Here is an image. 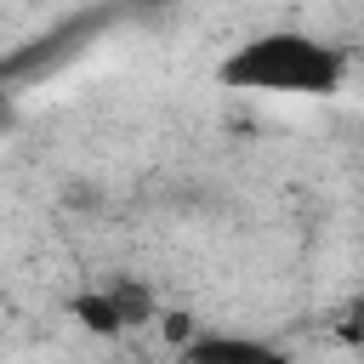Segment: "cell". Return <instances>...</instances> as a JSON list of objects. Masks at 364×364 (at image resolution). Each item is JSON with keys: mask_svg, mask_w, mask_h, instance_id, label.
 I'll use <instances>...</instances> for the list:
<instances>
[{"mask_svg": "<svg viewBox=\"0 0 364 364\" xmlns=\"http://www.w3.org/2000/svg\"><path fill=\"white\" fill-rule=\"evenodd\" d=\"M216 80L250 97H336L347 80V57L307 28H262L216 63Z\"/></svg>", "mask_w": 364, "mask_h": 364, "instance_id": "6da1fadb", "label": "cell"}, {"mask_svg": "<svg viewBox=\"0 0 364 364\" xmlns=\"http://www.w3.org/2000/svg\"><path fill=\"white\" fill-rule=\"evenodd\" d=\"M182 364H296L279 341L245 336V330H193L182 341Z\"/></svg>", "mask_w": 364, "mask_h": 364, "instance_id": "7a4b0ae2", "label": "cell"}, {"mask_svg": "<svg viewBox=\"0 0 364 364\" xmlns=\"http://www.w3.org/2000/svg\"><path fill=\"white\" fill-rule=\"evenodd\" d=\"M68 313H74V324H80V330H91V336H102V341L125 336V318L114 313L108 290H80V296L68 301Z\"/></svg>", "mask_w": 364, "mask_h": 364, "instance_id": "3957f363", "label": "cell"}, {"mask_svg": "<svg viewBox=\"0 0 364 364\" xmlns=\"http://www.w3.org/2000/svg\"><path fill=\"white\" fill-rule=\"evenodd\" d=\"M108 301H114V313L125 318V330H131V324H148V318H159V313H154V296H148V284H131V279H119V284H108Z\"/></svg>", "mask_w": 364, "mask_h": 364, "instance_id": "277c9868", "label": "cell"}, {"mask_svg": "<svg viewBox=\"0 0 364 364\" xmlns=\"http://www.w3.org/2000/svg\"><path fill=\"white\" fill-rule=\"evenodd\" d=\"M341 336H347V341H364V301H353V307H347V318H341Z\"/></svg>", "mask_w": 364, "mask_h": 364, "instance_id": "5b68a950", "label": "cell"}]
</instances>
